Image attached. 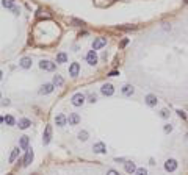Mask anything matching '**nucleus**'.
I'll use <instances>...</instances> for the list:
<instances>
[{"mask_svg": "<svg viewBox=\"0 0 188 175\" xmlns=\"http://www.w3.org/2000/svg\"><path fill=\"white\" fill-rule=\"evenodd\" d=\"M85 94H82V92H77V94H74L72 95V99H71V102L74 106H82L83 103H85Z\"/></svg>", "mask_w": 188, "mask_h": 175, "instance_id": "1", "label": "nucleus"}, {"mask_svg": "<svg viewBox=\"0 0 188 175\" xmlns=\"http://www.w3.org/2000/svg\"><path fill=\"white\" fill-rule=\"evenodd\" d=\"M97 61H99V58H97L96 50H90V52L86 53V63L90 66H96V64H97Z\"/></svg>", "mask_w": 188, "mask_h": 175, "instance_id": "2", "label": "nucleus"}, {"mask_svg": "<svg viewBox=\"0 0 188 175\" xmlns=\"http://www.w3.org/2000/svg\"><path fill=\"white\" fill-rule=\"evenodd\" d=\"M39 67L43 69V71H47V72H53L55 71V67H56V64L55 63H52V61H47V60H43L39 63Z\"/></svg>", "mask_w": 188, "mask_h": 175, "instance_id": "3", "label": "nucleus"}, {"mask_svg": "<svg viewBox=\"0 0 188 175\" xmlns=\"http://www.w3.org/2000/svg\"><path fill=\"white\" fill-rule=\"evenodd\" d=\"M176 169H177V161H176V159L169 158V159L165 161V170H168V172H174Z\"/></svg>", "mask_w": 188, "mask_h": 175, "instance_id": "4", "label": "nucleus"}, {"mask_svg": "<svg viewBox=\"0 0 188 175\" xmlns=\"http://www.w3.org/2000/svg\"><path fill=\"white\" fill-rule=\"evenodd\" d=\"M103 45H107V38H96L93 42V50H99Z\"/></svg>", "mask_w": 188, "mask_h": 175, "instance_id": "5", "label": "nucleus"}, {"mask_svg": "<svg viewBox=\"0 0 188 175\" xmlns=\"http://www.w3.org/2000/svg\"><path fill=\"white\" fill-rule=\"evenodd\" d=\"M50 139H52V127H50V125H47V127H45V130H44L43 144H44V145H47V144L50 142Z\"/></svg>", "mask_w": 188, "mask_h": 175, "instance_id": "6", "label": "nucleus"}, {"mask_svg": "<svg viewBox=\"0 0 188 175\" xmlns=\"http://www.w3.org/2000/svg\"><path fill=\"white\" fill-rule=\"evenodd\" d=\"M101 92L103 95H113V92H114V88H113V84H110V83H105L103 86L101 88Z\"/></svg>", "mask_w": 188, "mask_h": 175, "instance_id": "7", "label": "nucleus"}, {"mask_svg": "<svg viewBox=\"0 0 188 175\" xmlns=\"http://www.w3.org/2000/svg\"><path fill=\"white\" fill-rule=\"evenodd\" d=\"M79 72H80V64L79 63H72L71 66H69V75L71 77H77L79 75Z\"/></svg>", "mask_w": 188, "mask_h": 175, "instance_id": "8", "label": "nucleus"}, {"mask_svg": "<svg viewBox=\"0 0 188 175\" xmlns=\"http://www.w3.org/2000/svg\"><path fill=\"white\" fill-rule=\"evenodd\" d=\"M93 150H94V153H105L107 147H105V144H103V142H96L93 145Z\"/></svg>", "mask_w": 188, "mask_h": 175, "instance_id": "9", "label": "nucleus"}, {"mask_svg": "<svg viewBox=\"0 0 188 175\" xmlns=\"http://www.w3.org/2000/svg\"><path fill=\"white\" fill-rule=\"evenodd\" d=\"M33 161V150L32 149H27V153L24 156V166H30V163Z\"/></svg>", "mask_w": 188, "mask_h": 175, "instance_id": "10", "label": "nucleus"}, {"mask_svg": "<svg viewBox=\"0 0 188 175\" xmlns=\"http://www.w3.org/2000/svg\"><path fill=\"white\" fill-rule=\"evenodd\" d=\"M53 86H55L53 83H47V84H44V86H41L39 94H50V92L53 91Z\"/></svg>", "mask_w": 188, "mask_h": 175, "instance_id": "11", "label": "nucleus"}, {"mask_svg": "<svg viewBox=\"0 0 188 175\" xmlns=\"http://www.w3.org/2000/svg\"><path fill=\"white\" fill-rule=\"evenodd\" d=\"M133 92H135V89H133L132 84H124V86H122V94H124L125 97L133 95Z\"/></svg>", "mask_w": 188, "mask_h": 175, "instance_id": "12", "label": "nucleus"}, {"mask_svg": "<svg viewBox=\"0 0 188 175\" xmlns=\"http://www.w3.org/2000/svg\"><path fill=\"white\" fill-rule=\"evenodd\" d=\"M69 125H77V124L80 122V116L77 114V113H71V116H69Z\"/></svg>", "mask_w": 188, "mask_h": 175, "instance_id": "13", "label": "nucleus"}, {"mask_svg": "<svg viewBox=\"0 0 188 175\" xmlns=\"http://www.w3.org/2000/svg\"><path fill=\"white\" fill-rule=\"evenodd\" d=\"M66 122H67V119H66V116H64V114H58L55 117V124L58 127H64V125H66Z\"/></svg>", "mask_w": 188, "mask_h": 175, "instance_id": "14", "label": "nucleus"}, {"mask_svg": "<svg viewBox=\"0 0 188 175\" xmlns=\"http://www.w3.org/2000/svg\"><path fill=\"white\" fill-rule=\"evenodd\" d=\"M19 64H21V67H24V69H30V67H32V58L24 56V58L21 60V63H19Z\"/></svg>", "mask_w": 188, "mask_h": 175, "instance_id": "15", "label": "nucleus"}, {"mask_svg": "<svg viewBox=\"0 0 188 175\" xmlns=\"http://www.w3.org/2000/svg\"><path fill=\"white\" fill-rule=\"evenodd\" d=\"M146 103H147L149 106H155V105L158 103V100H157V97H155V95L147 94V95H146Z\"/></svg>", "mask_w": 188, "mask_h": 175, "instance_id": "16", "label": "nucleus"}, {"mask_svg": "<svg viewBox=\"0 0 188 175\" xmlns=\"http://www.w3.org/2000/svg\"><path fill=\"white\" fill-rule=\"evenodd\" d=\"M30 125H32V122H30V119H21L19 120V124H17V127L21 128V130H27V128H28Z\"/></svg>", "mask_w": 188, "mask_h": 175, "instance_id": "17", "label": "nucleus"}, {"mask_svg": "<svg viewBox=\"0 0 188 175\" xmlns=\"http://www.w3.org/2000/svg\"><path fill=\"white\" fill-rule=\"evenodd\" d=\"M125 172H127V174H135V172H136L135 163H132V161H127V163H125Z\"/></svg>", "mask_w": 188, "mask_h": 175, "instance_id": "18", "label": "nucleus"}, {"mask_svg": "<svg viewBox=\"0 0 188 175\" xmlns=\"http://www.w3.org/2000/svg\"><path fill=\"white\" fill-rule=\"evenodd\" d=\"M28 141H30L28 136H22L21 141H19V147H21L22 150H27V149H28Z\"/></svg>", "mask_w": 188, "mask_h": 175, "instance_id": "19", "label": "nucleus"}, {"mask_svg": "<svg viewBox=\"0 0 188 175\" xmlns=\"http://www.w3.org/2000/svg\"><path fill=\"white\" fill-rule=\"evenodd\" d=\"M66 61H67V55H66V53L61 52V53L56 55V63H58V64H63V63H66Z\"/></svg>", "mask_w": 188, "mask_h": 175, "instance_id": "20", "label": "nucleus"}, {"mask_svg": "<svg viewBox=\"0 0 188 175\" xmlns=\"http://www.w3.org/2000/svg\"><path fill=\"white\" fill-rule=\"evenodd\" d=\"M63 83H64V80H63V77H61V75H55V77H53V84H55L56 88L63 86Z\"/></svg>", "mask_w": 188, "mask_h": 175, "instance_id": "21", "label": "nucleus"}, {"mask_svg": "<svg viewBox=\"0 0 188 175\" xmlns=\"http://www.w3.org/2000/svg\"><path fill=\"white\" fill-rule=\"evenodd\" d=\"M17 155H19V147H14L13 152H11V155H10V158H8V161L10 163H14V159L17 158Z\"/></svg>", "mask_w": 188, "mask_h": 175, "instance_id": "22", "label": "nucleus"}, {"mask_svg": "<svg viewBox=\"0 0 188 175\" xmlns=\"http://www.w3.org/2000/svg\"><path fill=\"white\" fill-rule=\"evenodd\" d=\"M5 124H6V125H14V124H16V119H14L13 116H6V117H5Z\"/></svg>", "mask_w": 188, "mask_h": 175, "instance_id": "23", "label": "nucleus"}, {"mask_svg": "<svg viewBox=\"0 0 188 175\" xmlns=\"http://www.w3.org/2000/svg\"><path fill=\"white\" fill-rule=\"evenodd\" d=\"M13 3H14V0H2V5L5 8H13Z\"/></svg>", "mask_w": 188, "mask_h": 175, "instance_id": "24", "label": "nucleus"}, {"mask_svg": "<svg viewBox=\"0 0 188 175\" xmlns=\"http://www.w3.org/2000/svg\"><path fill=\"white\" fill-rule=\"evenodd\" d=\"M79 139H80V141H86V139H88V131H85V130L80 131V133H79Z\"/></svg>", "mask_w": 188, "mask_h": 175, "instance_id": "25", "label": "nucleus"}, {"mask_svg": "<svg viewBox=\"0 0 188 175\" xmlns=\"http://www.w3.org/2000/svg\"><path fill=\"white\" fill-rule=\"evenodd\" d=\"M135 175H147V170H146L144 167H140V169H136Z\"/></svg>", "mask_w": 188, "mask_h": 175, "instance_id": "26", "label": "nucleus"}, {"mask_svg": "<svg viewBox=\"0 0 188 175\" xmlns=\"http://www.w3.org/2000/svg\"><path fill=\"white\" fill-rule=\"evenodd\" d=\"M160 116H162L163 119H168V117H169V111H168V110H162V113H160Z\"/></svg>", "mask_w": 188, "mask_h": 175, "instance_id": "27", "label": "nucleus"}, {"mask_svg": "<svg viewBox=\"0 0 188 175\" xmlns=\"http://www.w3.org/2000/svg\"><path fill=\"white\" fill-rule=\"evenodd\" d=\"M71 22H72L74 25H77V27H82V25H83V22H82V21H79V19H72Z\"/></svg>", "mask_w": 188, "mask_h": 175, "instance_id": "28", "label": "nucleus"}, {"mask_svg": "<svg viewBox=\"0 0 188 175\" xmlns=\"http://www.w3.org/2000/svg\"><path fill=\"white\" fill-rule=\"evenodd\" d=\"M177 114H179V116H180V117H182V119H185V117H187L185 111H182V110H177Z\"/></svg>", "mask_w": 188, "mask_h": 175, "instance_id": "29", "label": "nucleus"}, {"mask_svg": "<svg viewBox=\"0 0 188 175\" xmlns=\"http://www.w3.org/2000/svg\"><path fill=\"white\" fill-rule=\"evenodd\" d=\"M107 175H119V172H116L114 169H110L108 172H107Z\"/></svg>", "mask_w": 188, "mask_h": 175, "instance_id": "30", "label": "nucleus"}, {"mask_svg": "<svg viewBox=\"0 0 188 175\" xmlns=\"http://www.w3.org/2000/svg\"><path fill=\"white\" fill-rule=\"evenodd\" d=\"M88 99H90V100H88V102H91V103H94V102H96V94H91L90 97H88Z\"/></svg>", "mask_w": 188, "mask_h": 175, "instance_id": "31", "label": "nucleus"}, {"mask_svg": "<svg viewBox=\"0 0 188 175\" xmlns=\"http://www.w3.org/2000/svg\"><path fill=\"white\" fill-rule=\"evenodd\" d=\"M116 75H119V72H118V71H111L108 73V77H116Z\"/></svg>", "mask_w": 188, "mask_h": 175, "instance_id": "32", "label": "nucleus"}, {"mask_svg": "<svg viewBox=\"0 0 188 175\" xmlns=\"http://www.w3.org/2000/svg\"><path fill=\"white\" fill-rule=\"evenodd\" d=\"M171 130H172V127H171V125H165V133H169Z\"/></svg>", "mask_w": 188, "mask_h": 175, "instance_id": "33", "label": "nucleus"}, {"mask_svg": "<svg viewBox=\"0 0 188 175\" xmlns=\"http://www.w3.org/2000/svg\"><path fill=\"white\" fill-rule=\"evenodd\" d=\"M127 42H129V39H124L121 42V47H124V45H127Z\"/></svg>", "mask_w": 188, "mask_h": 175, "instance_id": "34", "label": "nucleus"}, {"mask_svg": "<svg viewBox=\"0 0 188 175\" xmlns=\"http://www.w3.org/2000/svg\"><path fill=\"white\" fill-rule=\"evenodd\" d=\"M2 105H10V100H8V99H3V102H2Z\"/></svg>", "mask_w": 188, "mask_h": 175, "instance_id": "35", "label": "nucleus"}, {"mask_svg": "<svg viewBox=\"0 0 188 175\" xmlns=\"http://www.w3.org/2000/svg\"><path fill=\"white\" fill-rule=\"evenodd\" d=\"M183 3H188V0H183Z\"/></svg>", "mask_w": 188, "mask_h": 175, "instance_id": "36", "label": "nucleus"}, {"mask_svg": "<svg viewBox=\"0 0 188 175\" xmlns=\"http://www.w3.org/2000/svg\"><path fill=\"white\" fill-rule=\"evenodd\" d=\"M8 175H11V174H8Z\"/></svg>", "mask_w": 188, "mask_h": 175, "instance_id": "37", "label": "nucleus"}]
</instances>
